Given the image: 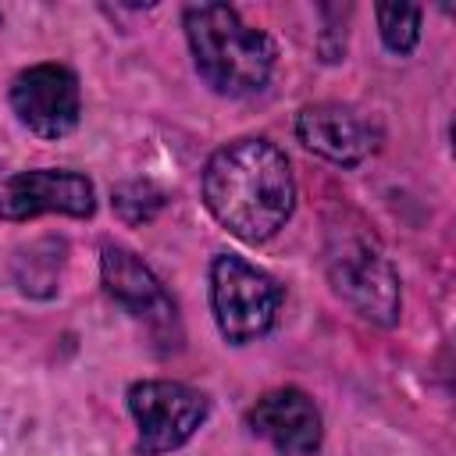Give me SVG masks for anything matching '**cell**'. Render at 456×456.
I'll list each match as a JSON object with an SVG mask.
<instances>
[{"instance_id": "cell-11", "label": "cell", "mask_w": 456, "mask_h": 456, "mask_svg": "<svg viewBox=\"0 0 456 456\" xmlns=\"http://www.w3.org/2000/svg\"><path fill=\"white\" fill-rule=\"evenodd\" d=\"M64 267V242L61 239H39L32 246H21L14 256V281L25 296L46 299L57 292Z\"/></svg>"}, {"instance_id": "cell-9", "label": "cell", "mask_w": 456, "mask_h": 456, "mask_svg": "<svg viewBox=\"0 0 456 456\" xmlns=\"http://www.w3.org/2000/svg\"><path fill=\"white\" fill-rule=\"evenodd\" d=\"M296 139L338 167H356L378 153L381 125L353 103H306L296 114Z\"/></svg>"}, {"instance_id": "cell-12", "label": "cell", "mask_w": 456, "mask_h": 456, "mask_svg": "<svg viewBox=\"0 0 456 456\" xmlns=\"http://www.w3.org/2000/svg\"><path fill=\"white\" fill-rule=\"evenodd\" d=\"M374 18H378V32H381V43H385L388 53L406 57V53L417 50L424 7H417V4H378Z\"/></svg>"}, {"instance_id": "cell-2", "label": "cell", "mask_w": 456, "mask_h": 456, "mask_svg": "<svg viewBox=\"0 0 456 456\" xmlns=\"http://www.w3.org/2000/svg\"><path fill=\"white\" fill-rule=\"evenodd\" d=\"M182 25L192 50V64L214 93L253 96L271 82L278 46L232 4H189L182 11Z\"/></svg>"}, {"instance_id": "cell-6", "label": "cell", "mask_w": 456, "mask_h": 456, "mask_svg": "<svg viewBox=\"0 0 456 456\" xmlns=\"http://www.w3.org/2000/svg\"><path fill=\"white\" fill-rule=\"evenodd\" d=\"M100 281L107 296L153 338H178V306L164 289V281L135 249L107 242L100 249Z\"/></svg>"}, {"instance_id": "cell-10", "label": "cell", "mask_w": 456, "mask_h": 456, "mask_svg": "<svg viewBox=\"0 0 456 456\" xmlns=\"http://www.w3.org/2000/svg\"><path fill=\"white\" fill-rule=\"evenodd\" d=\"M246 424L278 456H314L324 438V420L317 403L296 385L264 392L246 410Z\"/></svg>"}, {"instance_id": "cell-3", "label": "cell", "mask_w": 456, "mask_h": 456, "mask_svg": "<svg viewBox=\"0 0 456 456\" xmlns=\"http://www.w3.org/2000/svg\"><path fill=\"white\" fill-rule=\"evenodd\" d=\"M324 271H328L331 292L353 314H360L378 328H392L399 321V310H403L399 274L363 221L342 217L328 224Z\"/></svg>"}, {"instance_id": "cell-1", "label": "cell", "mask_w": 456, "mask_h": 456, "mask_svg": "<svg viewBox=\"0 0 456 456\" xmlns=\"http://www.w3.org/2000/svg\"><path fill=\"white\" fill-rule=\"evenodd\" d=\"M200 192L210 217L249 246L274 239L296 210L292 164L264 135H239L217 146L203 164Z\"/></svg>"}, {"instance_id": "cell-5", "label": "cell", "mask_w": 456, "mask_h": 456, "mask_svg": "<svg viewBox=\"0 0 456 456\" xmlns=\"http://www.w3.org/2000/svg\"><path fill=\"white\" fill-rule=\"evenodd\" d=\"M128 413L135 420V449L142 456H167L203 428L210 399L185 381L142 378L128 388Z\"/></svg>"}, {"instance_id": "cell-8", "label": "cell", "mask_w": 456, "mask_h": 456, "mask_svg": "<svg viewBox=\"0 0 456 456\" xmlns=\"http://www.w3.org/2000/svg\"><path fill=\"white\" fill-rule=\"evenodd\" d=\"M39 214L93 217L96 189L86 175L68 167L14 171L0 182V221H32Z\"/></svg>"}, {"instance_id": "cell-7", "label": "cell", "mask_w": 456, "mask_h": 456, "mask_svg": "<svg viewBox=\"0 0 456 456\" xmlns=\"http://www.w3.org/2000/svg\"><path fill=\"white\" fill-rule=\"evenodd\" d=\"M7 100H11V110L18 114V121L39 139H61V135L75 132V125L82 118L78 75L53 61L21 68L11 78Z\"/></svg>"}, {"instance_id": "cell-13", "label": "cell", "mask_w": 456, "mask_h": 456, "mask_svg": "<svg viewBox=\"0 0 456 456\" xmlns=\"http://www.w3.org/2000/svg\"><path fill=\"white\" fill-rule=\"evenodd\" d=\"M110 200H114V210L125 224H146L164 207V189H157L153 182H125L114 189Z\"/></svg>"}, {"instance_id": "cell-4", "label": "cell", "mask_w": 456, "mask_h": 456, "mask_svg": "<svg viewBox=\"0 0 456 456\" xmlns=\"http://www.w3.org/2000/svg\"><path fill=\"white\" fill-rule=\"evenodd\" d=\"M281 285L264 267L235 256L217 253L210 260V314L224 342L246 346L264 338L281 314Z\"/></svg>"}]
</instances>
